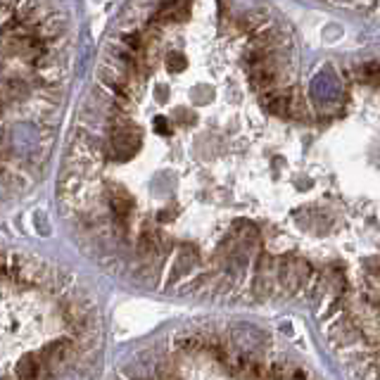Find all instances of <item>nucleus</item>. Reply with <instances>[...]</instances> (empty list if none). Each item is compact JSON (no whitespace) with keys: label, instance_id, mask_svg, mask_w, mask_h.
<instances>
[{"label":"nucleus","instance_id":"7","mask_svg":"<svg viewBox=\"0 0 380 380\" xmlns=\"http://www.w3.org/2000/svg\"><path fill=\"white\" fill-rule=\"evenodd\" d=\"M169 69L171 72H183V69H186V60H183L181 55L169 57Z\"/></svg>","mask_w":380,"mask_h":380},{"label":"nucleus","instance_id":"2","mask_svg":"<svg viewBox=\"0 0 380 380\" xmlns=\"http://www.w3.org/2000/svg\"><path fill=\"white\" fill-rule=\"evenodd\" d=\"M340 93L342 88L338 76H333L331 72H323L312 81V95L316 100H321V103H333V100L340 98Z\"/></svg>","mask_w":380,"mask_h":380},{"label":"nucleus","instance_id":"5","mask_svg":"<svg viewBox=\"0 0 380 380\" xmlns=\"http://www.w3.org/2000/svg\"><path fill=\"white\" fill-rule=\"evenodd\" d=\"M69 342L67 340H62V342H53V345H48L46 350L41 352V359L43 361H48V364H57V361H62L67 357V352H69Z\"/></svg>","mask_w":380,"mask_h":380},{"label":"nucleus","instance_id":"3","mask_svg":"<svg viewBox=\"0 0 380 380\" xmlns=\"http://www.w3.org/2000/svg\"><path fill=\"white\" fill-rule=\"evenodd\" d=\"M110 207L114 212V219H117V224L122 231H126V221L131 217V209H133V200L131 195L126 193V190H112L110 193Z\"/></svg>","mask_w":380,"mask_h":380},{"label":"nucleus","instance_id":"4","mask_svg":"<svg viewBox=\"0 0 380 380\" xmlns=\"http://www.w3.org/2000/svg\"><path fill=\"white\" fill-rule=\"evenodd\" d=\"M290 105H293V95L290 93H269L266 95V107H269L274 114H288Z\"/></svg>","mask_w":380,"mask_h":380},{"label":"nucleus","instance_id":"6","mask_svg":"<svg viewBox=\"0 0 380 380\" xmlns=\"http://www.w3.org/2000/svg\"><path fill=\"white\" fill-rule=\"evenodd\" d=\"M38 369H41V364H38L34 357H27L17 364V376H19V380H36Z\"/></svg>","mask_w":380,"mask_h":380},{"label":"nucleus","instance_id":"1","mask_svg":"<svg viewBox=\"0 0 380 380\" xmlns=\"http://www.w3.org/2000/svg\"><path fill=\"white\" fill-rule=\"evenodd\" d=\"M141 145V133H138L129 122H119L112 133V157L119 162L129 160Z\"/></svg>","mask_w":380,"mask_h":380}]
</instances>
